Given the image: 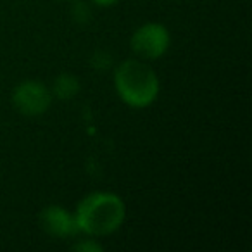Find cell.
Returning <instances> with one entry per match:
<instances>
[{"label": "cell", "mask_w": 252, "mask_h": 252, "mask_svg": "<svg viewBox=\"0 0 252 252\" xmlns=\"http://www.w3.org/2000/svg\"><path fill=\"white\" fill-rule=\"evenodd\" d=\"M12 104L25 116H40L52 104V92L36 80H26L12 92Z\"/></svg>", "instance_id": "4"}, {"label": "cell", "mask_w": 252, "mask_h": 252, "mask_svg": "<svg viewBox=\"0 0 252 252\" xmlns=\"http://www.w3.org/2000/svg\"><path fill=\"white\" fill-rule=\"evenodd\" d=\"M40 223L47 233L57 238H69L80 233L74 214H71L66 207L61 206L45 207L40 213Z\"/></svg>", "instance_id": "5"}, {"label": "cell", "mask_w": 252, "mask_h": 252, "mask_svg": "<svg viewBox=\"0 0 252 252\" xmlns=\"http://www.w3.org/2000/svg\"><path fill=\"white\" fill-rule=\"evenodd\" d=\"M80 233L88 237H105L119 230L126 218V206L112 192H94L87 195L74 213Z\"/></svg>", "instance_id": "1"}, {"label": "cell", "mask_w": 252, "mask_h": 252, "mask_svg": "<svg viewBox=\"0 0 252 252\" xmlns=\"http://www.w3.org/2000/svg\"><path fill=\"white\" fill-rule=\"evenodd\" d=\"M171 36L164 25L147 23L140 26L131 36V49L138 57L144 59H159L169 49Z\"/></svg>", "instance_id": "3"}, {"label": "cell", "mask_w": 252, "mask_h": 252, "mask_svg": "<svg viewBox=\"0 0 252 252\" xmlns=\"http://www.w3.org/2000/svg\"><path fill=\"white\" fill-rule=\"evenodd\" d=\"M94 2L97 5H100V7H111V5L118 4L119 0H94Z\"/></svg>", "instance_id": "8"}, {"label": "cell", "mask_w": 252, "mask_h": 252, "mask_svg": "<svg viewBox=\"0 0 252 252\" xmlns=\"http://www.w3.org/2000/svg\"><path fill=\"white\" fill-rule=\"evenodd\" d=\"M80 92V81L76 76L69 73H61L59 76L54 80L52 85V95H56L61 100H69Z\"/></svg>", "instance_id": "6"}, {"label": "cell", "mask_w": 252, "mask_h": 252, "mask_svg": "<svg viewBox=\"0 0 252 252\" xmlns=\"http://www.w3.org/2000/svg\"><path fill=\"white\" fill-rule=\"evenodd\" d=\"M74 251H80V252H102L104 247H102L98 242L94 240H83V242H78V244L73 245Z\"/></svg>", "instance_id": "7"}, {"label": "cell", "mask_w": 252, "mask_h": 252, "mask_svg": "<svg viewBox=\"0 0 252 252\" xmlns=\"http://www.w3.org/2000/svg\"><path fill=\"white\" fill-rule=\"evenodd\" d=\"M114 87L125 104L144 109L159 95V78L151 66L137 59L123 61L114 71Z\"/></svg>", "instance_id": "2"}]
</instances>
